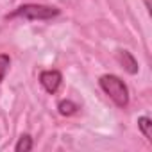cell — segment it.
<instances>
[{
	"instance_id": "6da1fadb",
	"label": "cell",
	"mask_w": 152,
	"mask_h": 152,
	"mask_svg": "<svg viewBox=\"0 0 152 152\" xmlns=\"http://www.w3.org/2000/svg\"><path fill=\"white\" fill-rule=\"evenodd\" d=\"M100 88L111 97V100L118 106V107H125L129 104V91L127 86L124 84V81L116 75H102L100 77Z\"/></svg>"
},
{
	"instance_id": "7a4b0ae2",
	"label": "cell",
	"mask_w": 152,
	"mask_h": 152,
	"mask_svg": "<svg viewBox=\"0 0 152 152\" xmlns=\"http://www.w3.org/2000/svg\"><path fill=\"white\" fill-rule=\"evenodd\" d=\"M57 15H59V9H56V7L39 6V4H27V6H22V7L15 9L6 18L7 20H15V18H23V20H50V18H54Z\"/></svg>"
},
{
	"instance_id": "3957f363",
	"label": "cell",
	"mask_w": 152,
	"mask_h": 152,
	"mask_svg": "<svg viewBox=\"0 0 152 152\" xmlns=\"http://www.w3.org/2000/svg\"><path fill=\"white\" fill-rule=\"evenodd\" d=\"M39 83H41V86H43L48 93L54 95V93L59 90L61 83H63V75H61L57 70H45V72H41V75H39Z\"/></svg>"
},
{
	"instance_id": "277c9868",
	"label": "cell",
	"mask_w": 152,
	"mask_h": 152,
	"mask_svg": "<svg viewBox=\"0 0 152 152\" xmlns=\"http://www.w3.org/2000/svg\"><path fill=\"white\" fill-rule=\"evenodd\" d=\"M116 59H118V63L122 64V68H124L127 73H131V75L138 73V63H136V59H134V56H132L131 52L120 50V52L116 54Z\"/></svg>"
},
{
	"instance_id": "5b68a950",
	"label": "cell",
	"mask_w": 152,
	"mask_h": 152,
	"mask_svg": "<svg viewBox=\"0 0 152 152\" xmlns=\"http://www.w3.org/2000/svg\"><path fill=\"white\" fill-rule=\"evenodd\" d=\"M138 127L143 132V136L147 138V141H152V120L147 116H141L138 118Z\"/></svg>"
},
{
	"instance_id": "8992f818",
	"label": "cell",
	"mask_w": 152,
	"mask_h": 152,
	"mask_svg": "<svg viewBox=\"0 0 152 152\" xmlns=\"http://www.w3.org/2000/svg\"><path fill=\"white\" fill-rule=\"evenodd\" d=\"M57 109H59V113L63 115V116H72L73 113H77V104H73L72 100H61L59 104H57Z\"/></svg>"
},
{
	"instance_id": "52a82bcc",
	"label": "cell",
	"mask_w": 152,
	"mask_h": 152,
	"mask_svg": "<svg viewBox=\"0 0 152 152\" xmlns=\"http://www.w3.org/2000/svg\"><path fill=\"white\" fill-rule=\"evenodd\" d=\"M15 150H16V152H29V150H32V138H31L29 134H23V136L18 140Z\"/></svg>"
},
{
	"instance_id": "ba28073f",
	"label": "cell",
	"mask_w": 152,
	"mask_h": 152,
	"mask_svg": "<svg viewBox=\"0 0 152 152\" xmlns=\"http://www.w3.org/2000/svg\"><path fill=\"white\" fill-rule=\"evenodd\" d=\"M9 63H11V59L7 54H0V83H2L6 72L9 70Z\"/></svg>"
},
{
	"instance_id": "9c48e42d",
	"label": "cell",
	"mask_w": 152,
	"mask_h": 152,
	"mask_svg": "<svg viewBox=\"0 0 152 152\" xmlns=\"http://www.w3.org/2000/svg\"><path fill=\"white\" fill-rule=\"evenodd\" d=\"M143 4H145V7L150 11V0H143Z\"/></svg>"
}]
</instances>
